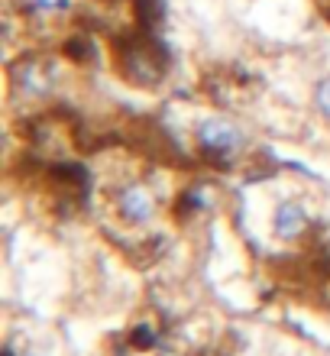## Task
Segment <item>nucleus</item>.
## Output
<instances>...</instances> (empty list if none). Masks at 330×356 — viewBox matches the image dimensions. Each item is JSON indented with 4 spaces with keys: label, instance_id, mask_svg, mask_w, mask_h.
Instances as JSON below:
<instances>
[{
    "label": "nucleus",
    "instance_id": "nucleus-1",
    "mask_svg": "<svg viewBox=\"0 0 330 356\" xmlns=\"http://www.w3.org/2000/svg\"><path fill=\"white\" fill-rule=\"evenodd\" d=\"M240 130H236L230 120H220V117H211V120L198 123V143L201 149L211 152V156H230L240 146Z\"/></svg>",
    "mask_w": 330,
    "mask_h": 356
},
{
    "label": "nucleus",
    "instance_id": "nucleus-2",
    "mask_svg": "<svg viewBox=\"0 0 330 356\" xmlns=\"http://www.w3.org/2000/svg\"><path fill=\"white\" fill-rule=\"evenodd\" d=\"M152 195L146 188H126L120 195V214L133 224H142V220H149L152 217Z\"/></svg>",
    "mask_w": 330,
    "mask_h": 356
},
{
    "label": "nucleus",
    "instance_id": "nucleus-3",
    "mask_svg": "<svg viewBox=\"0 0 330 356\" xmlns=\"http://www.w3.org/2000/svg\"><path fill=\"white\" fill-rule=\"evenodd\" d=\"M275 230H279L282 236H298L304 230V214L295 204H285L282 211H279V224H275Z\"/></svg>",
    "mask_w": 330,
    "mask_h": 356
},
{
    "label": "nucleus",
    "instance_id": "nucleus-4",
    "mask_svg": "<svg viewBox=\"0 0 330 356\" xmlns=\"http://www.w3.org/2000/svg\"><path fill=\"white\" fill-rule=\"evenodd\" d=\"M314 107L330 120V75H324L317 85H314Z\"/></svg>",
    "mask_w": 330,
    "mask_h": 356
}]
</instances>
